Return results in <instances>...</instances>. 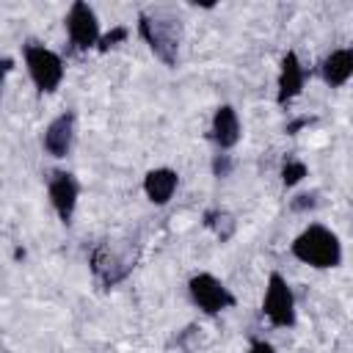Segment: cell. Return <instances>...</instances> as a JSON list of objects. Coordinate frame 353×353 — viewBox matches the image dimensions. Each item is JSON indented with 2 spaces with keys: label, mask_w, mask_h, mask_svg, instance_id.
Masks as SVG:
<instances>
[{
  "label": "cell",
  "mask_w": 353,
  "mask_h": 353,
  "mask_svg": "<svg viewBox=\"0 0 353 353\" xmlns=\"http://www.w3.org/2000/svg\"><path fill=\"white\" fill-rule=\"evenodd\" d=\"M138 33L165 66H176L182 44V19L171 8L143 11L138 17Z\"/></svg>",
  "instance_id": "1"
},
{
  "label": "cell",
  "mask_w": 353,
  "mask_h": 353,
  "mask_svg": "<svg viewBox=\"0 0 353 353\" xmlns=\"http://www.w3.org/2000/svg\"><path fill=\"white\" fill-rule=\"evenodd\" d=\"M292 256L303 265H312L317 270L336 268L342 262V243L339 237L323 226V223H309L295 240H292Z\"/></svg>",
  "instance_id": "2"
},
{
  "label": "cell",
  "mask_w": 353,
  "mask_h": 353,
  "mask_svg": "<svg viewBox=\"0 0 353 353\" xmlns=\"http://www.w3.org/2000/svg\"><path fill=\"white\" fill-rule=\"evenodd\" d=\"M91 273L97 276V281L102 287H116L121 284L132 268H135V251L130 243H99L94 251H91Z\"/></svg>",
  "instance_id": "3"
},
{
  "label": "cell",
  "mask_w": 353,
  "mask_h": 353,
  "mask_svg": "<svg viewBox=\"0 0 353 353\" xmlns=\"http://www.w3.org/2000/svg\"><path fill=\"white\" fill-rule=\"evenodd\" d=\"M25 55V66H28V74L33 80V85L41 91V94H52L61 80H63V61L58 52H52L50 47L44 44H25L22 50Z\"/></svg>",
  "instance_id": "4"
},
{
  "label": "cell",
  "mask_w": 353,
  "mask_h": 353,
  "mask_svg": "<svg viewBox=\"0 0 353 353\" xmlns=\"http://www.w3.org/2000/svg\"><path fill=\"white\" fill-rule=\"evenodd\" d=\"M262 314L276 328L295 325V295H292V290L281 273L268 276V287H265V298H262Z\"/></svg>",
  "instance_id": "5"
},
{
  "label": "cell",
  "mask_w": 353,
  "mask_h": 353,
  "mask_svg": "<svg viewBox=\"0 0 353 353\" xmlns=\"http://www.w3.org/2000/svg\"><path fill=\"white\" fill-rule=\"evenodd\" d=\"M188 292H190L193 303L199 309H204L207 314L226 312V309H232L237 303V298L232 295V290L221 279H215L212 273H196V276H190Z\"/></svg>",
  "instance_id": "6"
},
{
  "label": "cell",
  "mask_w": 353,
  "mask_h": 353,
  "mask_svg": "<svg viewBox=\"0 0 353 353\" xmlns=\"http://www.w3.org/2000/svg\"><path fill=\"white\" fill-rule=\"evenodd\" d=\"M66 36H69V44L74 50H91L97 41H99V19L94 14V8L83 0L72 3L69 11H66Z\"/></svg>",
  "instance_id": "7"
},
{
  "label": "cell",
  "mask_w": 353,
  "mask_h": 353,
  "mask_svg": "<svg viewBox=\"0 0 353 353\" xmlns=\"http://www.w3.org/2000/svg\"><path fill=\"white\" fill-rule=\"evenodd\" d=\"M47 193H50V201H52V210L58 212L61 223H72L74 218V207H77V196H80V185L74 179V174L69 171H55L47 182Z\"/></svg>",
  "instance_id": "8"
},
{
  "label": "cell",
  "mask_w": 353,
  "mask_h": 353,
  "mask_svg": "<svg viewBox=\"0 0 353 353\" xmlns=\"http://www.w3.org/2000/svg\"><path fill=\"white\" fill-rule=\"evenodd\" d=\"M72 141H74V113L66 110L47 124V130L41 135V146L52 157H66L72 149Z\"/></svg>",
  "instance_id": "9"
},
{
  "label": "cell",
  "mask_w": 353,
  "mask_h": 353,
  "mask_svg": "<svg viewBox=\"0 0 353 353\" xmlns=\"http://www.w3.org/2000/svg\"><path fill=\"white\" fill-rule=\"evenodd\" d=\"M303 83H306V69H303V63H301V58L290 50V52H284V58H281V69H279V94H276V99H279V105H287V102H292L301 91H303Z\"/></svg>",
  "instance_id": "10"
},
{
  "label": "cell",
  "mask_w": 353,
  "mask_h": 353,
  "mask_svg": "<svg viewBox=\"0 0 353 353\" xmlns=\"http://www.w3.org/2000/svg\"><path fill=\"white\" fill-rule=\"evenodd\" d=\"M210 138L218 143L221 152L232 149L240 141V119L237 110L232 105H221L212 116V127H210Z\"/></svg>",
  "instance_id": "11"
},
{
  "label": "cell",
  "mask_w": 353,
  "mask_h": 353,
  "mask_svg": "<svg viewBox=\"0 0 353 353\" xmlns=\"http://www.w3.org/2000/svg\"><path fill=\"white\" fill-rule=\"evenodd\" d=\"M176 185H179V176H176L174 168H152V171L143 176V193H146V199H149L152 204H157V207H163V204L171 201Z\"/></svg>",
  "instance_id": "12"
},
{
  "label": "cell",
  "mask_w": 353,
  "mask_h": 353,
  "mask_svg": "<svg viewBox=\"0 0 353 353\" xmlns=\"http://www.w3.org/2000/svg\"><path fill=\"white\" fill-rule=\"evenodd\" d=\"M320 74L331 88H339L350 80L353 74V50L350 47H339L334 52H328L320 63Z\"/></svg>",
  "instance_id": "13"
},
{
  "label": "cell",
  "mask_w": 353,
  "mask_h": 353,
  "mask_svg": "<svg viewBox=\"0 0 353 353\" xmlns=\"http://www.w3.org/2000/svg\"><path fill=\"white\" fill-rule=\"evenodd\" d=\"M204 226L212 229L221 243H229V240L234 237V232H237V221H234V215L226 212V210H207V212H204Z\"/></svg>",
  "instance_id": "14"
},
{
  "label": "cell",
  "mask_w": 353,
  "mask_h": 353,
  "mask_svg": "<svg viewBox=\"0 0 353 353\" xmlns=\"http://www.w3.org/2000/svg\"><path fill=\"white\" fill-rule=\"evenodd\" d=\"M306 174H309V168H306L303 160L287 157V160L281 163V182H284V188H295Z\"/></svg>",
  "instance_id": "15"
},
{
  "label": "cell",
  "mask_w": 353,
  "mask_h": 353,
  "mask_svg": "<svg viewBox=\"0 0 353 353\" xmlns=\"http://www.w3.org/2000/svg\"><path fill=\"white\" fill-rule=\"evenodd\" d=\"M201 334V328L199 325H188L174 342H176V353H196L199 350V342H196V336Z\"/></svg>",
  "instance_id": "16"
},
{
  "label": "cell",
  "mask_w": 353,
  "mask_h": 353,
  "mask_svg": "<svg viewBox=\"0 0 353 353\" xmlns=\"http://www.w3.org/2000/svg\"><path fill=\"white\" fill-rule=\"evenodd\" d=\"M130 36V30L124 28V25H116L113 30H108L105 36H99V41H97V47L105 52V50H110V47H116V44H121L124 39Z\"/></svg>",
  "instance_id": "17"
},
{
  "label": "cell",
  "mask_w": 353,
  "mask_h": 353,
  "mask_svg": "<svg viewBox=\"0 0 353 353\" xmlns=\"http://www.w3.org/2000/svg\"><path fill=\"white\" fill-rule=\"evenodd\" d=\"M232 168H234V163H232V154L221 152V154H215V157H212V174H215L218 179L229 176V174H232Z\"/></svg>",
  "instance_id": "18"
},
{
  "label": "cell",
  "mask_w": 353,
  "mask_h": 353,
  "mask_svg": "<svg viewBox=\"0 0 353 353\" xmlns=\"http://www.w3.org/2000/svg\"><path fill=\"white\" fill-rule=\"evenodd\" d=\"M317 207V193H298L292 201H290V210L292 212H306V210H314Z\"/></svg>",
  "instance_id": "19"
},
{
  "label": "cell",
  "mask_w": 353,
  "mask_h": 353,
  "mask_svg": "<svg viewBox=\"0 0 353 353\" xmlns=\"http://www.w3.org/2000/svg\"><path fill=\"white\" fill-rule=\"evenodd\" d=\"M248 353H276V347H273L270 342H265V339H254Z\"/></svg>",
  "instance_id": "20"
},
{
  "label": "cell",
  "mask_w": 353,
  "mask_h": 353,
  "mask_svg": "<svg viewBox=\"0 0 353 353\" xmlns=\"http://www.w3.org/2000/svg\"><path fill=\"white\" fill-rule=\"evenodd\" d=\"M14 69V61L11 58H0V85H3V80H6V74Z\"/></svg>",
  "instance_id": "21"
},
{
  "label": "cell",
  "mask_w": 353,
  "mask_h": 353,
  "mask_svg": "<svg viewBox=\"0 0 353 353\" xmlns=\"http://www.w3.org/2000/svg\"><path fill=\"white\" fill-rule=\"evenodd\" d=\"M306 124H312V119H306V116H303V119H298V121H292V124L287 127V135H295V132H298L301 127H306Z\"/></svg>",
  "instance_id": "22"
}]
</instances>
